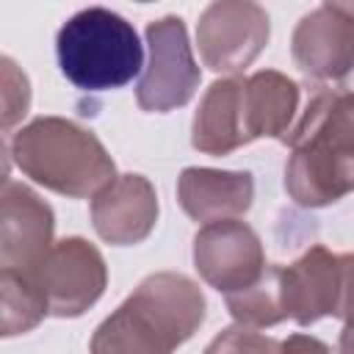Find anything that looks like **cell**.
Returning <instances> with one entry per match:
<instances>
[{
	"label": "cell",
	"instance_id": "5b68a950",
	"mask_svg": "<svg viewBox=\"0 0 354 354\" xmlns=\"http://www.w3.org/2000/svg\"><path fill=\"white\" fill-rule=\"evenodd\" d=\"M55 55L64 77L83 91L122 88L144 66L136 28L102 6L83 8L61 25Z\"/></svg>",
	"mask_w": 354,
	"mask_h": 354
},
{
	"label": "cell",
	"instance_id": "30bf717a",
	"mask_svg": "<svg viewBox=\"0 0 354 354\" xmlns=\"http://www.w3.org/2000/svg\"><path fill=\"white\" fill-rule=\"evenodd\" d=\"M199 53L213 72H238L249 66L268 41V14L257 3H210L196 25Z\"/></svg>",
	"mask_w": 354,
	"mask_h": 354
},
{
	"label": "cell",
	"instance_id": "ffe728a7",
	"mask_svg": "<svg viewBox=\"0 0 354 354\" xmlns=\"http://www.w3.org/2000/svg\"><path fill=\"white\" fill-rule=\"evenodd\" d=\"M279 354H332L326 343H321L318 337H310V335H290L282 346H279Z\"/></svg>",
	"mask_w": 354,
	"mask_h": 354
},
{
	"label": "cell",
	"instance_id": "8fae6325",
	"mask_svg": "<svg viewBox=\"0 0 354 354\" xmlns=\"http://www.w3.org/2000/svg\"><path fill=\"white\" fill-rule=\"evenodd\" d=\"M0 266L6 271H33L53 249V210L28 185L3 180L0 194Z\"/></svg>",
	"mask_w": 354,
	"mask_h": 354
},
{
	"label": "cell",
	"instance_id": "6da1fadb",
	"mask_svg": "<svg viewBox=\"0 0 354 354\" xmlns=\"http://www.w3.org/2000/svg\"><path fill=\"white\" fill-rule=\"evenodd\" d=\"M290 149L285 191L301 207H326L354 191V94L315 88L282 138Z\"/></svg>",
	"mask_w": 354,
	"mask_h": 354
},
{
	"label": "cell",
	"instance_id": "8992f818",
	"mask_svg": "<svg viewBox=\"0 0 354 354\" xmlns=\"http://www.w3.org/2000/svg\"><path fill=\"white\" fill-rule=\"evenodd\" d=\"M293 61L315 83L354 94V6L324 3L293 30Z\"/></svg>",
	"mask_w": 354,
	"mask_h": 354
},
{
	"label": "cell",
	"instance_id": "9a60e30c",
	"mask_svg": "<svg viewBox=\"0 0 354 354\" xmlns=\"http://www.w3.org/2000/svg\"><path fill=\"white\" fill-rule=\"evenodd\" d=\"M3 290V335H22L33 329L47 313V301L36 285V279L25 271H0Z\"/></svg>",
	"mask_w": 354,
	"mask_h": 354
},
{
	"label": "cell",
	"instance_id": "9c48e42d",
	"mask_svg": "<svg viewBox=\"0 0 354 354\" xmlns=\"http://www.w3.org/2000/svg\"><path fill=\"white\" fill-rule=\"evenodd\" d=\"M194 263L202 279L224 296L252 288L268 268L257 232L238 218L205 224L194 238Z\"/></svg>",
	"mask_w": 354,
	"mask_h": 354
},
{
	"label": "cell",
	"instance_id": "ba28073f",
	"mask_svg": "<svg viewBox=\"0 0 354 354\" xmlns=\"http://www.w3.org/2000/svg\"><path fill=\"white\" fill-rule=\"evenodd\" d=\"M36 279L47 313L58 318H75L86 313L105 290L108 271L97 246L83 238L55 241L39 268L25 271Z\"/></svg>",
	"mask_w": 354,
	"mask_h": 354
},
{
	"label": "cell",
	"instance_id": "52a82bcc",
	"mask_svg": "<svg viewBox=\"0 0 354 354\" xmlns=\"http://www.w3.org/2000/svg\"><path fill=\"white\" fill-rule=\"evenodd\" d=\"M149 64L138 80L136 100L141 111L166 113L185 105L199 86V66L194 64L188 33L180 17H163L147 25Z\"/></svg>",
	"mask_w": 354,
	"mask_h": 354
},
{
	"label": "cell",
	"instance_id": "4fadbf2b",
	"mask_svg": "<svg viewBox=\"0 0 354 354\" xmlns=\"http://www.w3.org/2000/svg\"><path fill=\"white\" fill-rule=\"evenodd\" d=\"M158 218V196L147 177L122 174L91 199V221L102 241L130 246L144 241Z\"/></svg>",
	"mask_w": 354,
	"mask_h": 354
},
{
	"label": "cell",
	"instance_id": "7c38bea8",
	"mask_svg": "<svg viewBox=\"0 0 354 354\" xmlns=\"http://www.w3.org/2000/svg\"><path fill=\"white\" fill-rule=\"evenodd\" d=\"M279 299L285 318L307 326L324 315H337L340 257L326 246H310L296 263L279 266Z\"/></svg>",
	"mask_w": 354,
	"mask_h": 354
},
{
	"label": "cell",
	"instance_id": "277c9868",
	"mask_svg": "<svg viewBox=\"0 0 354 354\" xmlns=\"http://www.w3.org/2000/svg\"><path fill=\"white\" fill-rule=\"evenodd\" d=\"M8 152L25 177L64 196H97L116 180L100 138L61 116H39L17 130Z\"/></svg>",
	"mask_w": 354,
	"mask_h": 354
},
{
	"label": "cell",
	"instance_id": "7a4b0ae2",
	"mask_svg": "<svg viewBox=\"0 0 354 354\" xmlns=\"http://www.w3.org/2000/svg\"><path fill=\"white\" fill-rule=\"evenodd\" d=\"M299 105V86L274 69L216 80L194 116L191 144L205 155H227L254 138H285Z\"/></svg>",
	"mask_w": 354,
	"mask_h": 354
},
{
	"label": "cell",
	"instance_id": "d6986e66",
	"mask_svg": "<svg viewBox=\"0 0 354 354\" xmlns=\"http://www.w3.org/2000/svg\"><path fill=\"white\" fill-rule=\"evenodd\" d=\"M340 257V301L337 315L343 321H354V252L337 254Z\"/></svg>",
	"mask_w": 354,
	"mask_h": 354
},
{
	"label": "cell",
	"instance_id": "3957f363",
	"mask_svg": "<svg viewBox=\"0 0 354 354\" xmlns=\"http://www.w3.org/2000/svg\"><path fill=\"white\" fill-rule=\"evenodd\" d=\"M205 321V296L174 271L149 274L94 332L91 354H171Z\"/></svg>",
	"mask_w": 354,
	"mask_h": 354
},
{
	"label": "cell",
	"instance_id": "44dd1931",
	"mask_svg": "<svg viewBox=\"0 0 354 354\" xmlns=\"http://www.w3.org/2000/svg\"><path fill=\"white\" fill-rule=\"evenodd\" d=\"M337 354H354V321L343 324V332L337 340Z\"/></svg>",
	"mask_w": 354,
	"mask_h": 354
},
{
	"label": "cell",
	"instance_id": "5bb4252c",
	"mask_svg": "<svg viewBox=\"0 0 354 354\" xmlns=\"http://www.w3.org/2000/svg\"><path fill=\"white\" fill-rule=\"evenodd\" d=\"M254 183L249 171H218L191 166L177 180V199L183 210L202 224L235 218L252 207Z\"/></svg>",
	"mask_w": 354,
	"mask_h": 354
},
{
	"label": "cell",
	"instance_id": "e0dca14e",
	"mask_svg": "<svg viewBox=\"0 0 354 354\" xmlns=\"http://www.w3.org/2000/svg\"><path fill=\"white\" fill-rule=\"evenodd\" d=\"M279 346L282 343L274 337H266L249 326H230L213 337L205 354H279Z\"/></svg>",
	"mask_w": 354,
	"mask_h": 354
},
{
	"label": "cell",
	"instance_id": "2e32d148",
	"mask_svg": "<svg viewBox=\"0 0 354 354\" xmlns=\"http://www.w3.org/2000/svg\"><path fill=\"white\" fill-rule=\"evenodd\" d=\"M227 310L241 326H274L285 321L279 299V266H268L266 274L246 290L227 296Z\"/></svg>",
	"mask_w": 354,
	"mask_h": 354
},
{
	"label": "cell",
	"instance_id": "ac0fdd59",
	"mask_svg": "<svg viewBox=\"0 0 354 354\" xmlns=\"http://www.w3.org/2000/svg\"><path fill=\"white\" fill-rule=\"evenodd\" d=\"M30 102L28 77L14 66L11 58H3V127L11 130V124L25 116Z\"/></svg>",
	"mask_w": 354,
	"mask_h": 354
}]
</instances>
